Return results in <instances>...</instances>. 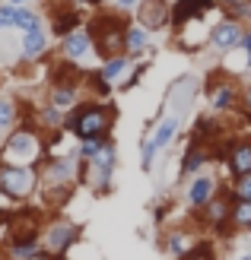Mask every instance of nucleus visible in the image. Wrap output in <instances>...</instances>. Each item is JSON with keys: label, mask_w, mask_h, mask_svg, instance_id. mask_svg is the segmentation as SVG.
Segmentation results:
<instances>
[{"label": "nucleus", "mask_w": 251, "mask_h": 260, "mask_svg": "<svg viewBox=\"0 0 251 260\" xmlns=\"http://www.w3.org/2000/svg\"><path fill=\"white\" fill-rule=\"evenodd\" d=\"M64 127L76 140L108 137L111 127H115V105H108V102H83V105H73L70 114L64 118Z\"/></svg>", "instance_id": "1"}, {"label": "nucleus", "mask_w": 251, "mask_h": 260, "mask_svg": "<svg viewBox=\"0 0 251 260\" xmlns=\"http://www.w3.org/2000/svg\"><path fill=\"white\" fill-rule=\"evenodd\" d=\"M127 19L118 16L115 13H99V16H92L89 22V35H92V48H96V54L105 60V57H115L124 51V32H127Z\"/></svg>", "instance_id": "2"}, {"label": "nucleus", "mask_w": 251, "mask_h": 260, "mask_svg": "<svg viewBox=\"0 0 251 260\" xmlns=\"http://www.w3.org/2000/svg\"><path fill=\"white\" fill-rule=\"evenodd\" d=\"M115 165H118V149L111 137L102 143V149L92 155V159L83 162V172H80V181H86V184L92 187V193H99V197H105V193L111 190V178H115Z\"/></svg>", "instance_id": "3"}, {"label": "nucleus", "mask_w": 251, "mask_h": 260, "mask_svg": "<svg viewBox=\"0 0 251 260\" xmlns=\"http://www.w3.org/2000/svg\"><path fill=\"white\" fill-rule=\"evenodd\" d=\"M38 181H42V172H38L35 165L0 159V193H7L13 200H25V197H32Z\"/></svg>", "instance_id": "4"}, {"label": "nucleus", "mask_w": 251, "mask_h": 260, "mask_svg": "<svg viewBox=\"0 0 251 260\" xmlns=\"http://www.w3.org/2000/svg\"><path fill=\"white\" fill-rule=\"evenodd\" d=\"M229 210H232V193H229V187H219L213 197H210V203H204L201 210H197L194 216V222L201 225V229H207V232H216V235H222V238H229L232 235V222H229Z\"/></svg>", "instance_id": "5"}, {"label": "nucleus", "mask_w": 251, "mask_h": 260, "mask_svg": "<svg viewBox=\"0 0 251 260\" xmlns=\"http://www.w3.org/2000/svg\"><path fill=\"white\" fill-rule=\"evenodd\" d=\"M239 95H242V83L235 80L232 73L219 70L210 76L207 83V102L216 114H229V111H239Z\"/></svg>", "instance_id": "6"}, {"label": "nucleus", "mask_w": 251, "mask_h": 260, "mask_svg": "<svg viewBox=\"0 0 251 260\" xmlns=\"http://www.w3.org/2000/svg\"><path fill=\"white\" fill-rule=\"evenodd\" d=\"M0 155H4V162H25V165H35V159L42 155V140H38L35 130L19 127V130H13V134L7 137Z\"/></svg>", "instance_id": "7"}, {"label": "nucleus", "mask_w": 251, "mask_h": 260, "mask_svg": "<svg viewBox=\"0 0 251 260\" xmlns=\"http://www.w3.org/2000/svg\"><path fill=\"white\" fill-rule=\"evenodd\" d=\"M76 241H80V225L70 222V219H54V222L45 229V241L42 244L54 257H61V254H67Z\"/></svg>", "instance_id": "8"}, {"label": "nucleus", "mask_w": 251, "mask_h": 260, "mask_svg": "<svg viewBox=\"0 0 251 260\" xmlns=\"http://www.w3.org/2000/svg\"><path fill=\"white\" fill-rule=\"evenodd\" d=\"M242 35H245V25L242 22H235V19H219L213 29H210V35H207V42H210V48L216 51V54H232L235 48L242 45Z\"/></svg>", "instance_id": "9"}, {"label": "nucleus", "mask_w": 251, "mask_h": 260, "mask_svg": "<svg viewBox=\"0 0 251 260\" xmlns=\"http://www.w3.org/2000/svg\"><path fill=\"white\" fill-rule=\"evenodd\" d=\"M216 190H219V181H216L213 175L197 172V175H191V178H188V184H184L181 197H184V203H188V210H191V213H197L204 203H210V197H213Z\"/></svg>", "instance_id": "10"}, {"label": "nucleus", "mask_w": 251, "mask_h": 260, "mask_svg": "<svg viewBox=\"0 0 251 260\" xmlns=\"http://www.w3.org/2000/svg\"><path fill=\"white\" fill-rule=\"evenodd\" d=\"M137 22L147 32H162L172 25V4L169 0H140L137 4Z\"/></svg>", "instance_id": "11"}, {"label": "nucleus", "mask_w": 251, "mask_h": 260, "mask_svg": "<svg viewBox=\"0 0 251 260\" xmlns=\"http://www.w3.org/2000/svg\"><path fill=\"white\" fill-rule=\"evenodd\" d=\"M226 168L232 178L251 175V137H229L226 140Z\"/></svg>", "instance_id": "12"}, {"label": "nucleus", "mask_w": 251, "mask_h": 260, "mask_svg": "<svg viewBox=\"0 0 251 260\" xmlns=\"http://www.w3.org/2000/svg\"><path fill=\"white\" fill-rule=\"evenodd\" d=\"M210 162H216V152H213V146L210 143H204V140H191L188 143V149H184V155H181V178H191V175H197L204 165H210Z\"/></svg>", "instance_id": "13"}, {"label": "nucleus", "mask_w": 251, "mask_h": 260, "mask_svg": "<svg viewBox=\"0 0 251 260\" xmlns=\"http://www.w3.org/2000/svg\"><path fill=\"white\" fill-rule=\"evenodd\" d=\"M213 7L216 4H207V0H175V4H172V29H181V25L207 16Z\"/></svg>", "instance_id": "14"}, {"label": "nucleus", "mask_w": 251, "mask_h": 260, "mask_svg": "<svg viewBox=\"0 0 251 260\" xmlns=\"http://www.w3.org/2000/svg\"><path fill=\"white\" fill-rule=\"evenodd\" d=\"M61 54L67 57V60H73V63L83 60V57H89L92 54V35H89V29H73V32L64 35Z\"/></svg>", "instance_id": "15"}, {"label": "nucleus", "mask_w": 251, "mask_h": 260, "mask_svg": "<svg viewBox=\"0 0 251 260\" xmlns=\"http://www.w3.org/2000/svg\"><path fill=\"white\" fill-rule=\"evenodd\" d=\"M130 67H134V57L121 51V54H115V57H105L102 67H99V73H102L111 86H121L127 76H130Z\"/></svg>", "instance_id": "16"}, {"label": "nucleus", "mask_w": 251, "mask_h": 260, "mask_svg": "<svg viewBox=\"0 0 251 260\" xmlns=\"http://www.w3.org/2000/svg\"><path fill=\"white\" fill-rule=\"evenodd\" d=\"M48 102L61 111H67L73 105H80V83H54L48 92Z\"/></svg>", "instance_id": "17"}, {"label": "nucleus", "mask_w": 251, "mask_h": 260, "mask_svg": "<svg viewBox=\"0 0 251 260\" xmlns=\"http://www.w3.org/2000/svg\"><path fill=\"white\" fill-rule=\"evenodd\" d=\"M83 25V16L76 13L70 4H58V13H54V19H51V29H54V35H67V32H73V29H80Z\"/></svg>", "instance_id": "18"}, {"label": "nucleus", "mask_w": 251, "mask_h": 260, "mask_svg": "<svg viewBox=\"0 0 251 260\" xmlns=\"http://www.w3.org/2000/svg\"><path fill=\"white\" fill-rule=\"evenodd\" d=\"M178 130H181V118H178L175 111L165 114V118L159 121V127H156V134H153V140H156V146H159V152H162V149H169L172 143H175Z\"/></svg>", "instance_id": "19"}, {"label": "nucleus", "mask_w": 251, "mask_h": 260, "mask_svg": "<svg viewBox=\"0 0 251 260\" xmlns=\"http://www.w3.org/2000/svg\"><path fill=\"white\" fill-rule=\"evenodd\" d=\"M22 57L25 60H38V57H45V51H48V35L42 29H35V32H22Z\"/></svg>", "instance_id": "20"}, {"label": "nucleus", "mask_w": 251, "mask_h": 260, "mask_svg": "<svg viewBox=\"0 0 251 260\" xmlns=\"http://www.w3.org/2000/svg\"><path fill=\"white\" fill-rule=\"evenodd\" d=\"M147 42H150V32L143 29L140 22H130V25H127V32H124V54L140 57L143 51H147Z\"/></svg>", "instance_id": "21"}, {"label": "nucleus", "mask_w": 251, "mask_h": 260, "mask_svg": "<svg viewBox=\"0 0 251 260\" xmlns=\"http://www.w3.org/2000/svg\"><path fill=\"white\" fill-rule=\"evenodd\" d=\"M194 241H197V238L191 235L188 229H172L169 235L162 238V248H165V254H172V257H181V254L188 251Z\"/></svg>", "instance_id": "22"}, {"label": "nucleus", "mask_w": 251, "mask_h": 260, "mask_svg": "<svg viewBox=\"0 0 251 260\" xmlns=\"http://www.w3.org/2000/svg\"><path fill=\"white\" fill-rule=\"evenodd\" d=\"M229 222L235 232H251V200H232Z\"/></svg>", "instance_id": "23"}, {"label": "nucleus", "mask_w": 251, "mask_h": 260, "mask_svg": "<svg viewBox=\"0 0 251 260\" xmlns=\"http://www.w3.org/2000/svg\"><path fill=\"white\" fill-rule=\"evenodd\" d=\"M175 260H216V244L210 241V238H197L188 251H184L181 257Z\"/></svg>", "instance_id": "24"}, {"label": "nucleus", "mask_w": 251, "mask_h": 260, "mask_svg": "<svg viewBox=\"0 0 251 260\" xmlns=\"http://www.w3.org/2000/svg\"><path fill=\"white\" fill-rule=\"evenodd\" d=\"M19 121V108L13 99H0V137L7 134V130H13Z\"/></svg>", "instance_id": "25"}, {"label": "nucleus", "mask_w": 251, "mask_h": 260, "mask_svg": "<svg viewBox=\"0 0 251 260\" xmlns=\"http://www.w3.org/2000/svg\"><path fill=\"white\" fill-rule=\"evenodd\" d=\"M16 29H19V32H35V29H42V16H38L35 10L16 7Z\"/></svg>", "instance_id": "26"}, {"label": "nucleus", "mask_w": 251, "mask_h": 260, "mask_svg": "<svg viewBox=\"0 0 251 260\" xmlns=\"http://www.w3.org/2000/svg\"><path fill=\"white\" fill-rule=\"evenodd\" d=\"M38 124H42L45 130H61V127H64V111L54 108V105L48 102V108L38 111Z\"/></svg>", "instance_id": "27"}, {"label": "nucleus", "mask_w": 251, "mask_h": 260, "mask_svg": "<svg viewBox=\"0 0 251 260\" xmlns=\"http://www.w3.org/2000/svg\"><path fill=\"white\" fill-rule=\"evenodd\" d=\"M156 155H159V146H156V140H153V137H143V143H140V168H143V172H153Z\"/></svg>", "instance_id": "28"}, {"label": "nucleus", "mask_w": 251, "mask_h": 260, "mask_svg": "<svg viewBox=\"0 0 251 260\" xmlns=\"http://www.w3.org/2000/svg\"><path fill=\"white\" fill-rule=\"evenodd\" d=\"M226 10V19H235V22H251V0H242V4H232V7H222Z\"/></svg>", "instance_id": "29"}, {"label": "nucleus", "mask_w": 251, "mask_h": 260, "mask_svg": "<svg viewBox=\"0 0 251 260\" xmlns=\"http://www.w3.org/2000/svg\"><path fill=\"white\" fill-rule=\"evenodd\" d=\"M229 193H232V200H251V175L235 178L232 187H229Z\"/></svg>", "instance_id": "30"}, {"label": "nucleus", "mask_w": 251, "mask_h": 260, "mask_svg": "<svg viewBox=\"0 0 251 260\" xmlns=\"http://www.w3.org/2000/svg\"><path fill=\"white\" fill-rule=\"evenodd\" d=\"M7 29H16V7L13 4H0V32H7Z\"/></svg>", "instance_id": "31"}, {"label": "nucleus", "mask_w": 251, "mask_h": 260, "mask_svg": "<svg viewBox=\"0 0 251 260\" xmlns=\"http://www.w3.org/2000/svg\"><path fill=\"white\" fill-rule=\"evenodd\" d=\"M239 114L251 121V83H242V95H239Z\"/></svg>", "instance_id": "32"}, {"label": "nucleus", "mask_w": 251, "mask_h": 260, "mask_svg": "<svg viewBox=\"0 0 251 260\" xmlns=\"http://www.w3.org/2000/svg\"><path fill=\"white\" fill-rule=\"evenodd\" d=\"M143 73H147V63H137V67L130 70V76H127V80L121 83V89H134V86L140 83V76H143Z\"/></svg>", "instance_id": "33"}, {"label": "nucleus", "mask_w": 251, "mask_h": 260, "mask_svg": "<svg viewBox=\"0 0 251 260\" xmlns=\"http://www.w3.org/2000/svg\"><path fill=\"white\" fill-rule=\"evenodd\" d=\"M239 51L245 54V67H251V29L242 35V45H239Z\"/></svg>", "instance_id": "34"}, {"label": "nucleus", "mask_w": 251, "mask_h": 260, "mask_svg": "<svg viewBox=\"0 0 251 260\" xmlns=\"http://www.w3.org/2000/svg\"><path fill=\"white\" fill-rule=\"evenodd\" d=\"M140 0H115V10L118 13H127V10H137Z\"/></svg>", "instance_id": "35"}, {"label": "nucleus", "mask_w": 251, "mask_h": 260, "mask_svg": "<svg viewBox=\"0 0 251 260\" xmlns=\"http://www.w3.org/2000/svg\"><path fill=\"white\" fill-rule=\"evenodd\" d=\"M219 7H232V4H242V0H216Z\"/></svg>", "instance_id": "36"}, {"label": "nucleus", "mask_w": 251, "mask_h": 260, "mask_svg": "<svg viewBox=\"0 0 251 260\" xmlns=\"http://www.w3.org/2000/svg\"><path fill=\"white\" fill-rule=\"evenodd\" d=\"M83 4H86V7H102L105 0H83Z\"/></svg>", "instance_id": "37"}, {"label": "nucleus", "mask_w": 251, "mask_h": 260, "mask_svg": "<svg viewBox=\"0 0 251 260\" xmlns=\"http://www.w3.org/2000/svg\"><path fill=\"white\" fill-rule=\"evenodd\" d=\"M7 4H13V7H22V4H25V0H7Z\"/></svg>", "instance_id": "38"}, {"label": "nucleus", "mask_w": 251, "mask_h": 260, "mask_svg": "<svg viewBox=\"0 0 251 260\" xmlns=\"http://www.w3.org/2000/svg\"><path fill=\"white\" fill-rule=\"evenodd\" d=\"M51 4H70L73 7V0H51Z\"/></svg>", "instance_id": "39"}, {"label": "nucleus", "mask_w": 251, "mask_h": 260, "mask_svg": "<svg viewBox=\"0 0 251 260\" xmlns=\"http://www.w3.org/2000/svg\"><path fill=\"white\" fill-rule=\"evenodd\" d=\"M235 260H251V254H239V257H235Z\"/></svg>", "instance_id": "40"}, {"label": "nucleus", "mask_w": 251, "mask_h": 260, "mask_svg": "<svg viewBox=\"0 0 251 260\" xmlns=\"http://www.w3.org/2000/svg\"><path fill=\"white\" fill-rule=\"evenodd\" d=\"M207 4H216V0H207Z\"/></svg>", "instance_id": "41"}]
</instances>
